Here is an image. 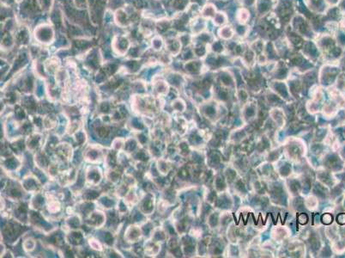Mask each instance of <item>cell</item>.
<instances>
[{"label":"cell","instance_id":"d6986e66","mask_svg":"<svg viewBox=\"0 0 345 258\" xmlns=\"http://www.w3.org/2000/svg\"><path fill=\"white\" fill-rule=\"evenodd\" d=\"M98 133H99V135H100V137H106L108 135V133H109V131H108V129L107 128V127H101L99 128V131H98Z\"/></svg>","mask_w":345,"mask_h":258},{"label":"cell","instance_id":"ac0fdd59","mask_svg":"<svg viewBox=\"0 0 345 258\" xmlns=\"http://www.w3.org/2000/svg\"><path fill=\"white\" fill-rule=\"evenodd\" d=\"M125 147H126V149H127L128 151H132V150L136 147L135 141H134L133 139H129V140L127 141V143H126V145H125Z\"/></svg>","mask_w":345,"mask_h":258},{"label":"cell","instance_id":"7c38bea8","mask_svg":"<svg viewBox=\"0 0 345 258\" xmlns=\"http://www.w3.org/2000/svg\"><path fill=\"white\" fill-rule=\"evenodd\" d=\"M99 195V194L96 192V191H89L85 194V197L87 200H94L95 198Z\"/></svg>","mask_w":345,"mask_h":258},{"label":"cell","instance_id":"5bb4252c","mask_svg":"<svg viewBox=\"0 0 345 258\" xmlns=\"http://www.w3.org/2000/svg\"><path fill=\"white\" fill-rule=\"evenodd\" d=\"M54 121H53V119L52 118V117H47L46 119L45 120V122H44V123H45V126L46 127H48V128H50V127H54Z\"/></svg>","mask_w":345,"mask_h":258},{"label":"cell","instance_id":"4fadbf2b","mask_svg":"<svg viewBox=\"0 0 345 258\" xmlns=\"http://www.w3.org/2000/svg\"><path fill=\"white\" fill-rule=\"evenodd\" d=\"M6 165L8 166V168H10V169H15V168L17 166V162H16V160H15V158L12 157V158H10L9 160H7Z\"/></svg>","mask_w":345,"mask_h":258},{"label":"cell","instance_id":"52a82bcc","mask_svg":"<svg viewBox=\"0 0 345 258\" xmlns=\"http://www.w3.org/2000/svg\"><path fill=\"white\" fill-rule=\"evenodd\" d=\"M86 157H88L90 160H91V161H95V160H96L99 157V151L94 150V149H92L90 151H88L87 154H86Z\"/></svg>","mask_w":345,"mask_h":258},{"label":"cell","instance_id":"30bf717a","mask_svg":"<svg viewBox=\"0 0 345 258\" xmlns=\"http://www.w3.org/2000/svg\"><path fill=\"white\" fill-rule=\"evenodd\" d=\"M24 187H25L27 189H29V190H31V189H33V188H35V187H36V182H35V181L34 180V178H29V179H26L25 182H24Z\"/></svg>","mask_w":345,"mask_h":258},{"label":"cell","instance_id":"8fae6325","mask_svg":"<svg viewBox=\"0 0 345 258\" xmlns=\"http://www.w3.org/2000/svg\"><path fill=\"white\" fill-rule=\"evenodd\" d=\"M90 246L94 249H97V250H100V249H101V245H100V243H99L97 240H95V239H90Z\"/></svg>","mask_w":345,"mask_h":258},{"label":"cell","instance_id":"44dd1931","mask_svg":"<svg viewBox=\"0 0 345 258\" xmlns=\"http://www.w3.org/2000/svg\"><path fill=\"white\" fill-rule=\"evenodd\" d=\"M10 194L11 195V196H12V197H14V198H18V197H20L21 196L20 192H19L17 189H15V188H12V189H10Z\"/></svg>","mask_w":345,"mask_h":258},{"label":"cell","instance_id":"7a4b0ae2","mask_svg":"<svg viewBox=\"0 0 345 258\" xmlns=\"http://www.w3.org/2000/svg\"><path fill=\"white\" fill-rule=\"evenodd\" d=\"M57 153L61 157L67 158V157L71 156V147L70 146H68L67 144H63L62 146H59L58 147Z\"/></svg>","mask_w":345,"mask_h":258},{"label":"cell","instance_id":"ba28073f","mask_svg":"<svg viewBox=\"0 0 345 258\" xmlns=\"http://www.w3.org/2000/svg\"><path fill=\"white\" fill-rule=\"evenodd\" d=\"M82 238H83V236H82V234L80 232L71 233V235H70V237L71 243H75V244H77V243H80L81 241H82Z\"/></svg>","mask_w":345,"mask_h":258},{"label":"cell","instance_id":"603a6c76","mask_svg":"<svg viewBox=\"0 0 345 258\" xmlns=\"http://www.w3.org/2000/svg\"><path fill=\"white\" fill-rule=\"evenodd\" d=\"M110 178L111 180H113V182H117L118 180H120V179H119V178H120V175H119V173H117L116 171L112 172V173H111Z\"/></svg>","mask_w":345,"mask_h":258},{"label":"cell","instance_id":"d4e9b609","mask_svg":"<svg viewBox=\"0 0 345 258\" xmlns=\"http://www.w3.org/2000/svg\"><path fill=\"white\" fill-rule=\"evenodd\" d=\"M105 238H106V242L108 243H111L112 242H113V237H112V235H111L110 233H107L105 236Z\"/></svg>","mask_w":345,"mask_h":258},{"label":"cell","instance_id":"6da1fadb","mask_svg":"<svg viewBox=\"0 0 345 258\" xmlns=\"http://www.w3.org/2000/svg\"><path fill=\"white\" fill-rule=\"evenodd\" d=\"M141 232L140 229L137 228L136 226H132L130 229H128L127 233H126V238H128L129 241L135 242L138 238H140Z\"/></svg>","mask_w":345,"mask_h":258},{"label":"cell","instance_id":"ffe728a7","mask_svg":"<svg viewBox=\"0 0 345 258\" xmlns=\"http://www.w3.org/2000/svg\"><path fill=\"white\" fill-rule=\"evenodd\" d=\"M37 163L40 164V166H44V165L46 164V157H44V156L39 155V156L37 157Z\"/></svg>","mask_w":345,"mask_h":258},{"label":"cell","instance_id":"cb8c5ba5","mask_svg":"<svg viewBox=\"0 0 345 258\" xmlns=\"http://www.w3.org/2000/svg\"><path fill=\"white\" fill-rule=\"evenodd\" d=\"M16 115H17V117H18L19 119H22L23 117L25 116L24 112L22 111V109H20V108H18V109L16 110Z\"/></svg>","mask_w":345,"mask_h":258},{"label":"cell","instance_id":"7402d4cb","mask_svg":"<svg viewBox=\"0 0 345 258\" xmlns=\"http://www.w3.org/2000/svg\"><path fill=\"white\" fill-rule=\"evenodd\" d=\"M122 146H123V141L121 139H116L113 142V146L114 147L115 149H117V150L120 149L122 147Z\"/></svg>","mask_w":345,"mask_h":258},{"label":"cell","instance_id":"5b68a950","mask_svg":"<svg viewBox=\"0 0 345 258\" xmlns=\"http://www.w3.org/2000/svg\"><path fill=\"white\" fill-rule=\"evenodd\" d=\"M142 211L144 213H150L153 211V202L151 200H145V201L142 205Z\"/></svg>","mask_w":345,"mask_h":258},{"label":"cell","instance_id":"4316f807","mask_svg":"<svg viewBox=\"0 0 345 258\" xmlns=\"http://www.w3.org/2000/svg\"><path fill=\"white\" fill-rule=\"evenodd\" d=\"M139 140H140L141 143H143V144H144V143H145V142H146V140H147V139H146V138H145L144 135H140V136H139Z\"/></svg>","mask_w":345,"mask_h":258},{"label":"cell","instance_id":"484cf974","mask_svg":"<svg viewBox=\"0 0 345 258\" xmlns=\"http://www.w3.org/2000/svg\"><path fill=\"white\" fill-rule=\"evenodd\" d=\"M108 109H109V106H108V104L107 103H103L102 105H101V110L102 111H108Z\"/></svg>","mask_w":345,"mask_h":258},{"label":"cell","instance_id":"e0dca14e","mask_svg":"<svg viewBox=\"0 0 345 258\" xmlns=\"http://www.w3.org/2000/svg\"><path fill=\"white\" fill-rule=\"evenodd\" d=\"M69 224H70V225L72 228H76L80 225V221H79V219L77 218H72L69 221Z\"/></svg>","mask_w":345,"mask_h":258},{"label":"cell","instance_id":"8992f818","mask_svg":"<svg viewBox=\"0 0 345 258\" xmlns=\"http://www.w3.org/2000/svg\"><path fill=\"white\" fill-rule=\"evenodd\" d=\"M23 247L27 251H31L33 250L35 247V242L34 239L29 238V239H27L25 242L23 243Z\"/></svg>","mask_w":345,"mask_h":258},{"label":"cell","instance_id":"3957f363","mask_svg":"<svg viewBox=\"0 0 345 258\" xmlns=\"http://www.w3.org/2000/svg\"><path fill=\"white\" fill-rule=\"evenodd\" d=\"M105 221V216L101 213H94L90 217V222L96 226L102 225Z\"/></svg>","mask_w":345,"mask_h":258},{"label":"cell","instance_id":"2e32d148","mask_svg":"<svg viewBox=\"0 0 345 258\" xmlns=\"http://www.w3.org/2000/svg\"><path fill=\"white\" fill-rule=\"evenodd\" d=\"M76 141H77V143H79V144H82V143H83V142L85 141V134L83 133V132H77V134L76 135Z\"/></svg>","mask_w":345,"mask_h":258},{"label":"cell","instance_id":"9c48e42d","mask_svg":"<svg viewBox=\"0 0 345 258\" xmlns=\"http://www.w3.org/2000/svg\"><path fill=\"white\" fill-rule=\"evenodd\" d=\"M40 141V138L38 136H32L29 139V147L31 149H35L38 146V144Z\"/></svg>","mask_w":345,"mask_h":258},{"label":"cell","instance_id":"277c9868","mask_svg":"<svg viewBox=\"0 0 345 258\" xmlns=\"http://www.w3.org/2000/svg\"><path fill=\"white\" fill-rule=\"evenodd\" d=\"M87 179L90 182H93V183L99 182L100 180V172L98 171L97 170H92L91 171H90L87 174Z\"/></svg>","mask_w":345,"mask_h":258},{"label":"cell","instance_id":"9a60e30c","mask_svg":"<svg viewBox=\"0 0 345 258\" xmlns=\"http://www.w3.org/2000/svg\"><path fill=\"white\" fill-rule=\"evenodd\" d=\"M59 210V205L57 202H52L49 204V211L52 213H56Z\"/></svg>","mask_w":345,"mask_h":258}]
</instances>
